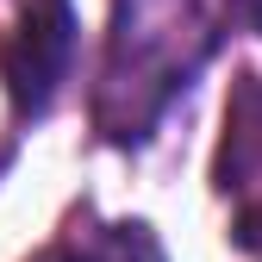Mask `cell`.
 Segmentation results:
<instances>
[{
    "instance_id": "2",
    "label": "cell",
    "mask_w": 262,
    "mask_h": 262,
    "mask_svg": "<svg viewBox=\"0 0 262 262\" xmlns=\"http://www.w3.org/2000/svg\"><path fill=\"white\" fill-rule=\"evenodd\" d=\"M75 0H13V25L0 31V81L19 119H44L75 69Z\"/></svg>"
},
{
    "instance_id": "3",
    "label": "cell",
    "mask_w": 262,
    "mask_h": 262,
    "mask_svg": "<svg viewBox=\"0 0 262 262\" xmlns=\"http://www.w3.org/2000/svg\"><path fill=\"white\" fill-rule=\"evenodd\" d=\"M31 262H169V250H162V237L144 219H94V212H81V225H69Z\"/></svg>"
},
{
    "instance_id": "5",
    "label": "cell",
    "mask_w": 262,
    "mask_h": 262,
    "mask_svg": "<svg viewBox=\"0 0 262 262\" xmlns=\"http://www.w3.org/2000/svg\"><path fill=\"white\" fill-rule=\"evenodd\" d=\"M225 7H231V19H237V25L262 31V0H225Z\"/></svg>"
},
{
    "instance_id": "1",
    "label": "cell",
    "mask_w": 262,
    "mask_h": 262,
    "mask_svg": "<svg viewBox=\"0 0 262 262\" xmlns=\"http://www.w3.org/2000/svg\"><path fill=\"white\" fill-rule=\"evenodd\" d=\"M219 25L206 0H113L106 62L94 88V125L119 150H138L193 75L212 62Z\"/></svg>"
},
{
    "instance_id": "4",
    "label": "cell",
    "mask_w": 262,
    "mask_h": 262,
    "mask_svg": "<svg viewBox=\"0 0 262 262\" xmlns=\"http://www.w3.org/2000/svg\"><path fill=\"white\" fill-rule=\"evenodd\" d=\"M212 181L219 193H244L262 181V75H237L231 100H225V138L212 156Z\"/></svg>"
}]
</instances>
